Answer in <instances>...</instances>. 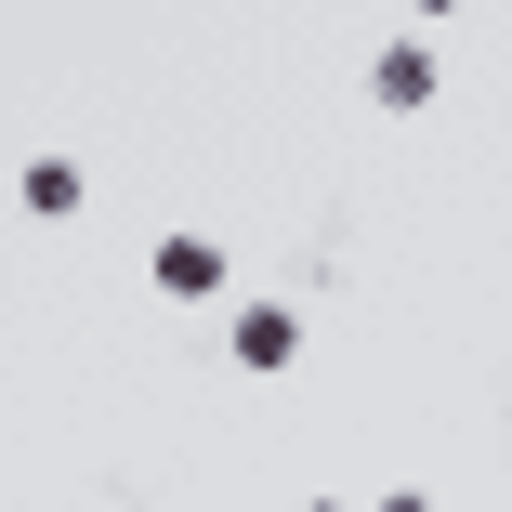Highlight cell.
<instances>
[{"label":"cell","mask_w":512,"mask_h":512,"mask_svg":"<svg viewBox=\"0 0 512 512\" xmlns=\"http://www.w3.org/2000/svg\"><path fill=\"white\" fill-rule=\"evenodd\" d=\"M145 276H158L171 302H224V276H237V263H224V237H184V224H171V237L145 250Z\"/></svg>","instance_id":"obj_1"},{"label":"cell","mask_w":512,"mask_h":512,"mask_svg":"<svg viewBox=\"0 0 512 512\" xmlns=\"http://www.w3.org/2000/svg\"><path fill=\"white\" fill-rule=\"evenodd\" d=\"M368 92H381L394 119H407V106H434V53H421V40H394V53L368 66Z\"/></svg>","instance_id":"obj_3"},{"label":"cell","mask_w":512,"mask_h":512,"mask_svg":"<svg viewBox=\"0 0 512 512\" xmlns=\"http://www.w3.org/2000/svg\"><path fill=\"white\" fill-rule=\"evenodd\" d=\"M302 512H342V499H302Z\"/></svg>","instance_id":"obj_7"},{"label":"cell","mask_w":512,"mask_h":512,"mask_svg":"<svg viewBox=\"0 0 512 512\" xmlns=\"http://www.w3.org/2000/svg\"><path fill=\"white\" fill-rule=\"evenodd\" d=\"M368 512H434V499H421V486H394V499H368Z\"/></svg>","instance_id":"obj_5"},{"label":"cell","mask_w":512,"mask_h":512,"mask_svg":"<svg viewBox=\"0 0 512 512\" xmlns=\"http://www.w3.org/2000/svg\"><path fill=\"white\" fill-rule=\"evenodd\" d=\"M302 355V316L289 302H237V368H289Z\"/></svg>","instance_id":"obj_2"},{"label":"cell","mask_w":512,"mask_h":512,"mask_svg":"<svg viewBox=\"0 0 512 512\" xmlns=\"http://www.w3.org/2000/svg\"><path fill=\"white\" fill-rule=\"evenodd\" d=\"M14 197H27L40 224H66L79 197H92V184H79V158H27V171H14Z\"/></svg>","instance_id":"obj_4"},{"label":"cell","mask_w":512,"mask_h":512,"mask_svg":"<svg viewBox=\"0 0 512 512\" xmlns=\"http://www.w3.org/2000/svg\"><path fill=\"white\" fill-rule=\"evenodd\" d=\"M421 14H460V0H421Z\"/></svg>","instance_id":"obj_6"}]
</instances>
